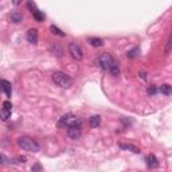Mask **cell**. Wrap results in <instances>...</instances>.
Here are the masks:
<instances>
[{
    "label": "cell",
    "instance_id": "obj_16",
    "mask_svg": "<svg viewBox=\"0 0 172 172\" xmlns=\"http://www.w3.org/2000/svg\"><path fill=\"white\" fill-rule=\"evenodd\" d=\"M109 71H110V74L114 75V77H117V75H120V67H118V63L114 61V62L110 65V67H109Z\"/></svg>",
    "mask_w": 172,
    "mask_h": 172
},
{
    "label": "cell",
    "instance_id": "obj_8",
    "mask_svg": "<svg viewBox=\"0 0 172 172\" xmlns=\"http://www.w3.org/2000/svg\"><path fill=\"white\" fill-rule=\"evenodd\" d=\"M147 164H148V167H151V168H157L159 167V160L156 159V156L155 155H148L147 156Z\"/></svg>",
    "mask_w": 172,
    "mask_h": 172
},
{
    "label": "cell",
    "instance_id": "obj_21",
    "mask_svg": "<svg viewBox=\"0 0 172 172\" xmlns=\"http://www.w3.org/2000/svg\"><path fill=\"white\" fill-rule=\"evenodd\" d=\"M138 51H140V50H138V47H134L133 50L128 51V54H126V55H128V58H136L137 54H138Z\"/></svg>",
    "mask_w": 172,
    "mask_h": 172
},
{
    "label": "cell",
    "instance_id": "obj_7",
    "mask_svg": "<svg viewBox=\"0 0 172 172\" xmlns=\"http://www.w3.org/2000/svg\"><path fill=\"white\" fill-rule=\"evenodd\" d=\"M0 90L6 94L7 97H11V94H12V86L11 84L8 82L7 79H2L0 81Z\"/></svg>",
    "mask_w": 172,
    "mask_h": 172
},
{
    "label": "cell",
    "instance_id": "obj_12",
    "mask_svg": "<svg viewBox=\"0 0 172 172\" xmlns=\"http://www.w3.org/2000/svg\"><path fill=\"white\" fill-rule=\"evenodd\" d=\"M120 148L125 151H130L133 153H140V148H137L136 145H132V144H120Z\"/></svg>",
    "mask_w": 172,
    "mask_h": 172
},
{
    "label": "cell",
    "instance_id": "obj_18",
    "mask_svg": "<svg viewBox=\"0 0 172 172\" xmlns=\"http://www.w3.org/2000/svg\"><path fill=\"white\" fill-rule=\"evenodd\" d=\"M50 31H51L54 35L61 36V38H65V36H66V32H63L62 30H61V28H58L57 26H54V24H52V26H50Z\"/></svg>",
    "mask_w": 172,
    "mask_h": 172
},
{
    "label": "cell",
    "instance_id": "obj_15",
    "mask_svg": "<svg viewBox=\"0 0 172 172\" xmlns=\"http://www.w3.org/2000/svg\"><path fill=\"white\" fill-rule=\"evenodd\" d=\"M31 14H32V16H34V19H35L38 23H42L43 20H44V15H43V12H40V11L38 10V8L32 11Z\"/></svg>",
    "mask_w": 172,
    "mask_h": 172
},
{
    "label": "cell",
    "instance_id": "obj_4",
    "mask_svg": "<svg viewBox=\"0 0 172 172\" xmlns=\"http://www.w3.org/2000/svg\"><path fill=\"white\" fill-rule=\"evenodd\" d=\"M114 62L113 57L108 54V52H104V54H101L100 57H98V65H100V67L102 69V70H109L110 65H112Z\"/></svg>",
    "mask_w": 172,
    "mask_h": 172
},
{
    "label": "cell",
    "instance_id": "obj_3",
    "mask_svg": "<svg viewBox=\"0 0 172 172\" xmlns=\"http://www.w3.org/2000/svg\"><path fill=\"white\" fill-rule=\"evenodd\" d=\"M69 54H70L71 58L75 59V61H82L84 59V51H82V48H81L79 44L75 43V42H71L70 44H69Z\"/></svg>",
    "mask_w": 172,
    "mask_h": 172
},
{
    "label": "cell",
    "instance_id": "obj_10",
    "mask_svg": "<svg viewBox=\"0 0 172 172\" xmlns=\"http://www.w3.org/2000/svg\"><path fill=\"white\" fill-rule=\"evenodd\" d=\"M70 116H71L70 113L63 114V116L58 120V122H57V128H63V126H66V124H67V121H69V118H70Z\"/></svg>",
    "mask_w": 172,
    "mask_h": 172
},
{
    "label": "cell",
    "instance_id": "obj_6",
    "mask_svg": "<svg viewBox=\"0 0 172 172\" xmlns=\"http://www.w3.org/2000/svg\"><path fill=\"white\" fill-rule=\"evenodd\" d=\"M26 38H27L28 43L36 44L38 43V30H36V28H30L26 34Z\"/></svg>",
    "mask_w": 172,
    "mask_h": 172
},
{
    "label": "cell",
    "instance_id": "obj_26",
    "mask_svg": "<svg viewBox=\"0 0 172 172\" xmlns=\"http://www.w3.org/2000/svg\"><path fill=\"white\" fill-rule=\"evenodd\" d=\"M31 171H32V172H39V171H40V165H39V164H35V165L31 168Z\"/></svg>",
    "mask_w": 172,
    "mask_h": 172
},
{
    "label": "cell",
    "instance_id": "obj_27",
    "mask_svg": "<svg viewBox=\"0 0 172 172\" xmlns=\"http://www.w3.org/2000/svg\"><path fill=\"white\" fill-rule=\"evenodd\" d=\"M138 77H140L141 79H144V81H145V79H147V73H145V71H141V73H138Z\"/></svg>",
    "mask_w": 172,
    "mask_h": 172
},
{
    "label": "cell",
    "instance_id": "obj_22",
    "mask_svg": "<svg viewBox=\"0 0 172 172\" xmlns=\"http://www.w3.org/2000/svg\"><path fill=\"white\" fill-rule=\"evenodd\" d=\"M10 161H11V160L6 156V155H4V153H0V164H8Z\"/></svg>",
    "mask_w": 172,
    "mask_h": 172
},
{
    "label": "cell",
    "instance_id": "obj_13",
    "mask_svg": "<svg viewBox=\"0 0 172 172\" xmlns=\"http://www.w3.org/2000/svg\"><path fill=\"white\" fill-rule=\"evenodd\" d=\"M88 42L90 43V46H93V47H102L104 46V40L101 38H89Z\"/></svg>",
    "mask_w": 172,
    "mask_h": 172
},
{
    "label": "cell",
    "instance_id": "obj_11",
    "mask_svg": "<svg viewBox=\"0 0 172 172\" xmlns=\"http://www.w3.org/2000/svg\"><path fill=\"white\" fill-rule=\"evenodd\" d=\"M100 124H101V116H98V114H96V116H92V117L89 118V125L92 126V128H97Z\"/></svg>",
    "mask_w": 172,
    "mask_h": 172
},
{
    "label": "cell",
    "instance_id": "obj_17",
    "mask_svg": "<svg viewBox=\"0 0 172 172\" xmlns=\"http://www.w3.org/2000/svg\"><path fill=\"white\" fill-rule=\"evenodd\" d=\"M10 20L12 23H20L23 20V16H22V14H19V12H12V14L10 15Z\"/></svg>",
    "mask_w": 172,
    "mask_h": 172
},
{
    "label": "cell",
    "instance_id": "obj_5",
    "mask_svg": "<svg viewBox=\"0 0 172 172\" xmlns=\"http://www.w3.org/2000/svg\"><path fill=\"white\" fill-rule=\"evenodd\" d=\"M82 134V130H81V126H67V136L71 138V140H78Z\"/></svg>",
    "mask_w": 172,
    "mask_h": 172
},
{
    "label": "cell",
    "instance_id": "obj_1",
    "mask_svg": "<svg viewBox=\"0 0 172 172\" xmlns=\"http://www.w3.org/2000/svg\"><path fill=\"white\" fill-rule=\"evenodd\" d=\"M16 143H18L19 148H22L23 151H28V152H38V151L40 149V145L38 144V143H36L34 138L27 137V136L19 137Z\"/></svg>",
    "mask_w": 172,
    "mask_h": 172
},
{
    "label": "cell",
    "instance_id": "obj_23",
    "mask_svg": "<svg viewBox=\"0 0 172 172\" xmlns=\"http://www.w3.org/2000/svg\"><path fill=\"white\" fill-rule=\"evenodd\" d=\"M3 108L7 109V110H11V112H12V104H11V101H4L3 102Z\"/></svg>",
    "mask_w": 172,
    "mask_h": 172
},
{
    "label": "cell",
    "instance_id": "obj_20",
    "mask_svg": "<svg viewBox=\"0 0 172 172\" xmlns=\"http://www.w3.org/2000/svg\"><path fill=\"white\" fill-rule=\"evenodd\" d=\"M157 92H159V89L155 85H151V86H148V89H147V93H148L149 96H155Z\"/></svg>",
    "mask_w": 172,
    "mask_h": 172
},
{
    "label": "cell",
    "instance_id": "obj_28",
    "mask_svg": "<svg viewBox=\"0 0 172 172\" xmlns=\"http://www.w3.org/2000/svg\"><path fill=\"white\" fill-rule=\"evenodd\" d=\"M18 160H19V163H26V160H27V159H26V157H24V156H23V157H19V159H18Z\"/></svg>",
    "mask_w": 172,
    "mask_h": 172
},
{
    "label": "cell",
    "instance_id": "obj_19",
    "mask_svg": "<svg viewBox=\"0 0 172 172\" xmlns=\"http://www.w3.org/2000/svg\"><path fill=\"white\" fill-rule=\"evenodd\" d=\"M10 117H11V110H7V109H4V108L0 110V120L7 121Z\"/></svg>",
    "mask_w": 172,
    "mask_h": 172
},
{
    "label": "cell",
    "instance_id": "obj_14",
    "mask_svg": "<svg viewBox=\"0 0 172 172\" xmlns=\"http://www.w3.org/2000/svg\"><path fill=\"white\" fill-rule=\"evenodd\" d=\"M159 92H160L161 94H164V96H171V93H172V86L168 85V84H164V85H161L160 88H159Z\"/></svg>",
    "mask_w": 172,
    "mask_h": 172
},
{
    "label": "cell",
    "instance_id": "obj_9",
    "mask_svg": "<svg viewBox=\"0 0 172 172\" xmlns=\"http://www.w3.org/2000/svg\"><path fill=\"white\" fill-rule=\"evenodd\" d=\"M50 51H51V54L55 55V57H62V54H63L61 46H59V44H57V43H51L50 44Z\"/></svg>",
    "mask_w": 172,
    "mask_h": 172
},
{
    "label": "cell",
    "instance_id": "obj_25",
    "mask_svg": "<svg viewBox=\"0 0 172 172\" xmlns=\"http://www.w3.org/2000/svg\"><path fill=\"white\" fill-rule=\"evenodd\" d=\"M27 7H28V10H30L31 12L36 10V6H35V3L34 2H27Z\"/></svg>",
    "mask_w": 172,
    "mask_h": 172
},
{
    "label": "cell",
    "instance_id": "obj_24",
    "mask_svg": "<svg viewBox=\"0 0 172 172\" xmlns=\"http://www.w3.org/2000/svg\"><path fill=\"white\" fill-rule=\"evenodd\" d=\"M171 38L167 40V44H165V50H164V54H170V51H171Z\"/></svg>",
    "mask_w": 172,
    "mask_h": 172
},
{
    "label": "cell",
    "instance_id": "obj_2",
    "mask_svg": "<svg viewBox=\"0 0 172 172\" xmlns=\"http://www.w3.org/2000/svg\"><path fill=\"white\" fill-rule=\"evenodd\" d=\"M51 78H52V82H54L57 86L63 88V89H69L73 85V79L67 74H65V73H62V71H55L54 74H52Z\"/></svg>",
    "mask_w": 172,
    "mask_h": 172
}]
</instances>
